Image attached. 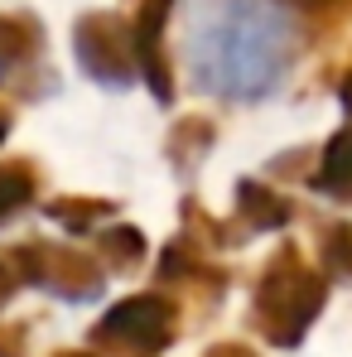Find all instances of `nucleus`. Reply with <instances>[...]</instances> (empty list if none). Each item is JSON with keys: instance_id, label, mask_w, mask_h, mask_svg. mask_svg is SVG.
<instances>
[{"instance_id": "3", "label": "nucleus", "mask_w": 352, "mask_h": 357, "mask_svg": "<svg viewBox=\"0 0 352 357\" xmlns=\"http://www.w3.org/2000/svg\"><path fill=\"white\" fill-rule=\"evenodd\" d=\"M97 343L112 353H130V357H150L160 348L174 343V309L160 295H140L116 304L102 324H97Z\"/></svg>"}, {"instance_id": "1", "label": "nucleus", "mask_w": 352, "mask_h": 357, "mask_svg": "<svg viewBox=\"0 0 352 357\" xmlns=\"http://www.w3.org/2000/svg\"><path fill=\"white\" fill-rule=\"evenodd\" d=\"M188 63L208 92L261 97L285 73V24L261 0H217L193 20Z\"/></svg>"}, {"instance_id": "2", "label": "nucleus", "mask_w": 352, "mask_h": 357, "mask_svg": "<svg viewBox=\"0 0 352 357\" xmlns=\"http://www.w3.org/2000/svg\"><path fill=\"white\" fill-rule=\"evenodd\" d=\"M319 309H323V285L299 266H285V271L275 266L266 275V285H261V299H256V328L270 343L294 348Z\"/></svg>"}, {"instance_id": "4", "label": "nucleus", "mask_w": 352, "mask_h": 357, "mask_svg": "<svg viewBox=\"0 0 352 357\" xmlns=\"http://www.w3.org/2000/svg\"><path fill=\"white\" fill-rule=\"evenodd\" d=\"M208 357H251V353H246L241 343H222V348H213Z\"/></svg>"}]
</instances>
